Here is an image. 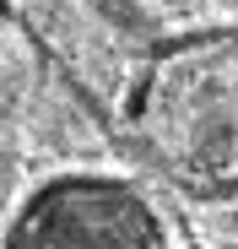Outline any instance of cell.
Returning <instances> with one entry per match:
<instances>
[{
	"label": "cell",
	"instance_id": "obj_2",
	"mask_svg": "<svg viewBox=\"0 0 238 249\" xmlns=\"http://www.w3.org/2000/svg\"><path fill=\"white\" fill-rule=\"evenodd\" d=\"M6 249H173V228L141 179L60 168L22 195L6 222Z\"/></svg>",
	"mask_w": 238,
	"mask_h": 249
},
{
	"label": "cell",
	"instance_id": "obj_1",
	"mask_svg": "<svg viewBox=\"0 0 238 249\" xmlns=\"http://www.w3.org/2000/svg\"><path fill=\"white\" fill-rule=\"evenodd\" d=\"M136 136L173 184L195 195L238 190V33H195L152 60Z\"/></svg>",
	"mask_w": 238,
	"mask_h": 249
}]
</instances>
